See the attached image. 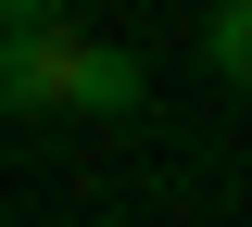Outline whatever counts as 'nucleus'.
<instances>
[{"mask_svg": "<svg viewBox=\"0 0 252 227\" xmlns=\"http://www.w3.org/2000/svg\"><path fill=\"white\" fill-rule=\"evenodd\" d=\"M139 101H152V64L114 38H76V26L0 38V114H139Z\"/></svg>", "mask_w": 252, "mask_h": 227, "instance_id": "1", "label": "nucleus"}, {"mask_svg": "<svg viewBox=\"0 0 252 227\" xmlns=\"http://www.w3.org/2000/svg\"><path fill=\"white\" fill-rule=\"evenodd\" d=\"M202 64H215L227 89H252V0H215V13H202Z\"/></svg>", "mask_w": 252, "mask_h": 227, "instance_id": "2", "label": "nucleus"}, {"mask_svg": "<svg viewBox=\"0 0 252 227\" xmlns=\"http://www.w3.org/2000/svg\"><path fill=\"white\" fill-rule=\"evenodd\" d=\"M26 26H63V0H0V38H26Z\"/></svg>", "mask_w": 252, "mask_h": 227, "instance_id": "3", "label": "nucleus"}, {"mask_svg": "<svg viewBox=\"0 0 252 227\" xmlns=\"http://www.w3.org/2000/svg\"><path fill=\"white\" fill-rule=\"evenodd\" d=\"M89 227H126V215H89Z\"/></svg>", "mask_w": 252, "mask_h": 227, "instance_id": "4", "label": "nucleus"}]
</instances>
